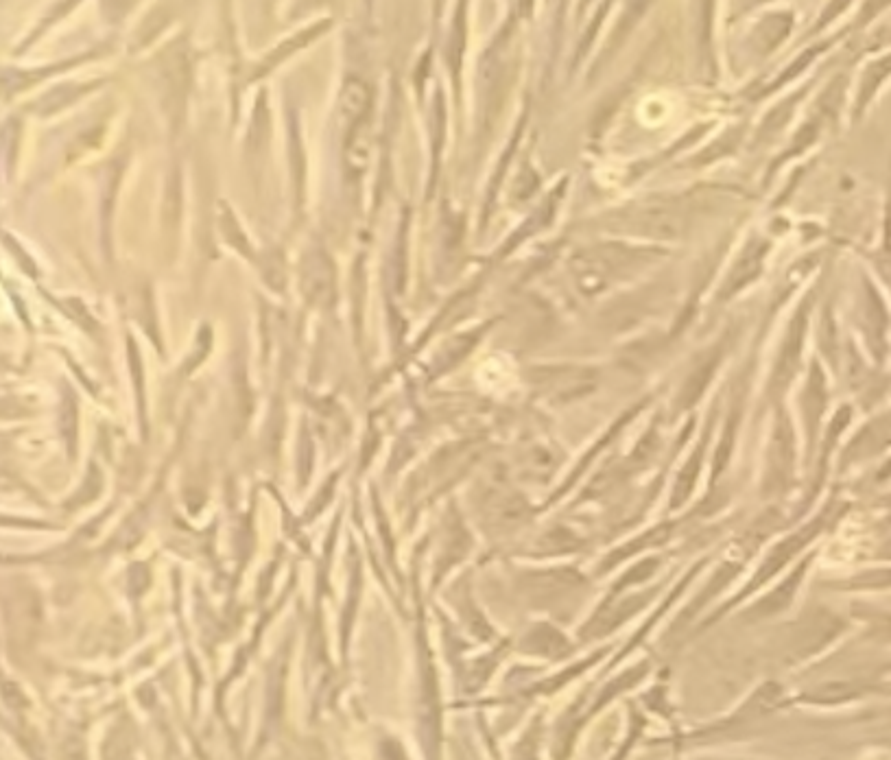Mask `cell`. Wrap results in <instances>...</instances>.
<instances>
[{"label":"cell","mask_w":891,"mask_h":760,"mask_svg":"<svg viewBox=\"0 0 891 760\" xmlns=\"http://www.w3.org/2000/svg\"><path fill=\"white\" fill-rule=\"evenodd\" d=\"M302 282L308 300L315 304L330 302L332 291H335V273H332L330 260L322 252H313L306 258L302 269Z\"/></svg>","instance_id":"cell-1"},{"label":"cell","mask_w":891,"mask_h":760,"mask_svg":"<svg viewBox=\"0 0 891 760\" xmlns=\"http://www.w3.org/2000/svg\"><path fill=\"white\" fill-rule=\"evenodd\" d=\"M367 103H370V90L365 83L356 79L348 81L339 99V121L348 127V134L356 132V127L361 125Z\"/></svg>","instance_id":"cell-2"}]
</instances>
